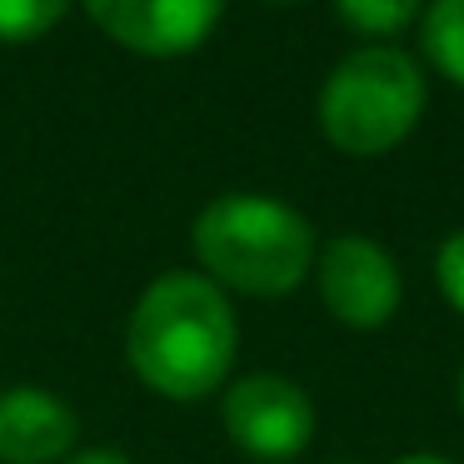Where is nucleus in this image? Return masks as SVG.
Here are the masks:
<instances>
[{
	"label": "nucleus",
	"instance_id": "obj_15",
	"mask_svg": "<svg viewBox=\"0 0 464 464\" xmlns=\"http://www.w3.org/2000/svg\"><path fill=\"white\" fill-rule=\"evenodd\" d=\"M275 5H300V0H275Z\"/></svg>",
	"mask_w": 464,
	"mask_h": 464
},
{
	"label": "nucleus",
	"instance_id": "obj_5",
	"mask_svg": "<svg viewBox=\"0 0 464 464\" xmlns=\"http://www.w3.org/2000/svg\"><path fill=\"white\" fill-rule=\"evenodd\" d=\"M85 15L125 51L170 61L210 41L225 0H85Z\"/></svg>",
	"mask_w": 464,
	"mask_h": 464
},
{
	"label": "nucleus",
	"instance_id": "obj_13",
	"mask_svg": "<svg viewBox=\"0 0 464 464\" xmlns=\"http://www.w3.org/2000/svg\"><path fill=\"white\" fill-rule=\"evenodd\" d=\"M394 464H450V459H440V454H410V459H394Z\"/></svg>",
	"mask_w": 464,
	"mask_h": 464
},
{
	"label": "nucleus",
	"instance_id": "obj_3",
	"mask_svg": "<svg viewBox=\"0 0 464 464\" xmlns=\"http://www.w3.org/2000/svg\"><path fill=\"white\" fill-rule=\"evenodd\" d=\"M424 75L404 51L374 45L330 71L320 91V130L344 155H384L420 125Z\"/></svg>",
	"mask_w": 464,
	"mask_h": 464
},
{
	"label": "nucleus",
	"instance_id": "obj_9",
	"mask_svg": "<svg viewBox=\"0 0 464 464\" xmlns=\"http://www.w3.org/2000/svg\"><path fill=\"white\" fill-rule=\"evenodd\" d=\"M334 11L360 35H400L420 15V0H334Z\"/></svg>",
	"mask_w": 464,
	"mask_h": 464
},
{
	"label": "nucleus",
	"instance_id": "obj_8",
	"mask_svg": "<svg viewBox=\"0 0 464 464\" xmlns=\"http://www.w3.org/2000/svg\"><path fill=\"white\" fill-rule=\"evenodd\" d=\"M424 55L440 75L464 85V0H434L424 11Z\"/></svg>",
	"mask_w": 464,
	"mask_h": 464
},
{
	"label": "nucleus",
	"instance_id": "obj_11",
	"mask_svg": "<svg viewBox=\"0 0 464 464\" xmlns=\"http://www.w3.org/2000/svg\"><path fill=\"white\" fill-rule=\"evenodd\" d=\"M434 280H440L444 300L464 314V230H454L440 245V255H434Z\"/></svg>",
	"mask_w": 464,
	"mask_h": 464
},
{
	"label": "nucleus",
	"instance_id": "obj_7",
	"mask_svg": "<svg viewBox=\"0 0 464 464\" xmlns=\"http://www.w3.org/2000/svg\"><path fill=\"white\" fill-rule=\"evenodd\" d=\"M81 424L75 410L51 390H5L0 394V464H55L71 459Z\"/></svg>",
	"mask_w": 464,
	"mask_h": 464
},
{
	"label": "nucleus",
	"instance_id": "obj_4",
	"mask_svg": "<svg viewBox=\"0 0 464 464\" xmlns=\"http://www.w3.org/2000/svg\"><path fill=\"white\" fill-rule=\"evenodd\" d=\"M225 434L250 459L285 464L310 450L314 440V404L285 374H245L225 394Z\"/></svg>",
	"mask_w": 464,
	"mask_h": 464
},
{
	"label": "nucleus",
	"instance_id": "obj_1",
	"mask_svg": "<svg viewBox=\"0 0 464 464\" xmlns=\"http://www.w3.org/2000/svg\"><path fill=\"white\" fill-rule=\"evenodd\" d=\"M235 310L205 275L170 270L145 285L125 330V354L145 390L165 400H200L220 390L235 364Z\"/></svg>",
	"mask_w": 464,
	"mask_h": 464
},
{
	"label": "nucleus",
	"instance_id": "obj_10",
	"mask_svg": "<svg viewBox=\"0 0 464 464\" xmlns=\"http://www.w3.org/2000/svg\"><path fill=\"white\" fill-rule=\"evenodd\" d=\"M71 11V0H0V41H35V35L55 31Z\"/></svg>",
	"mask_w": 464,
	"mask_h": 464
},
{
	"label": "nucleus",
	"instance_id": "obj_6",
	"mask_svg": "<svg viewBox=\"0 0 464 464\" xmlns=\"http://www.w3.org/2000/svg\"><path fill=\"white\" fill-rule=\"evenodd\" d=\"M320 295L340 324L380 330L400 310V270L384 245L364 235H340L320 255Z\"/></svg>",
	"mask_w": 464,
	"mask_h": 464
},
{
	"label": "nucleus",
	"instance_id": "obj_12",
	"mask_svg": "<svg viewBox=\"0 0 464 464\" xmlns=\"http://www.w3.org/2000/svg\"><path fill=\"white\" fill-rule=\"evenodd\" d=\"M65 464H130L121 450H81V454H71Z\"/></svg>",
	"mask_w": 464,
	"mask_h": 464
},
{
	"label": "nucleus",
	"instance_id": "obj_14",
	"mask_svg": "<svg viewBox=\"0 0 464 464\" xmlns=\"http://www.w3.org/2000/svg\"><path fill=\"white\" fill-rule=\"evenodd\" d=\"M459 410H464V370H459Z\"/></svg>",
	"mask_w": 464,
	"mask_h": 464
},
{
	"label": "nucleus",
	"instance_id": "obj_2",
	"mask_svg": "<svg viewBox=\"0 0 464 464\" xmlns=\"http://www.w3.org/2000/svg\"><path fill=\"white\" fill-rule=\"evenodd\" d=\"M195 255L205 280L240 295H290L314 265V230L295 205L270 195H220L195 215Z\"/></svg>",
	"mask_w": 464,
	"mask_h": 464
}]
</instances>
